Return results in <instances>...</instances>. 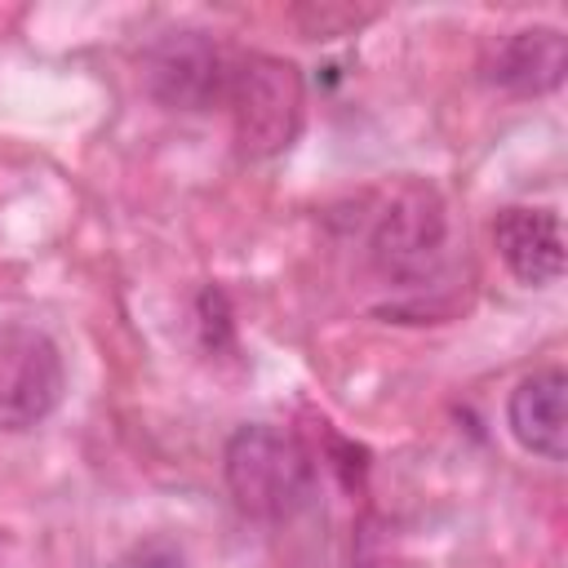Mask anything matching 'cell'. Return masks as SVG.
I'll use <instances>...</instances> for the list:
<instances>
[{"label":"cell","mask_w":568,"mask_h":568,"mask_svg":"<svg viewBox=\"0 0 568 568\" xmlns=\"http://www.w3.org/2000/svg\"><path fill=\"white\" fill-rule=\"evenodd\" d=\"M226 58L222 49L200 36V31H169L164 40H155L146 49L142 75L146 89L178 111H204L213 102H222L226 93Z\"/></svg>","instance_id":"cell-5"},{"label":"cell","mask_w":568,"mask_h":568,"mask_svg":"<svg viewBox=\"0 0 568 568\" xmlns=\"http://www.w3.org/2000/svg\"><path fill=\"white\" fill-rule=\"evenodd\" d=\"M568 71V40L559 27H524L497 40V49L484 62V80L519 93V98H537L564 84Z\"/></svg>","instance_id":"cell-8"},{"label":"cell","mask_w":568,"mask_h":568,"mask_svg":"<svg viewBox=\"0 0 568 568\" xmlns=\"http://www.w3.org/2000/svg\"><path fill=\"white\" fill-rule=\"evenodd\" d=\"M448 209L430 186H399L368 231V262L386 284L417 288L444 271Z\"/></svg>","instance_id":"cell-3"},{"label":"cell","mask_w":568,"mask_h":568,"mask_svg":"<svg viewBox=\"0 0 568 568\" xmlns=\"http://www.w3.org/2000/svg\"><path fill=\"white\" fill-rule=\"evenodd\" d=\"M493 244L506 271L528 288H546L564 275V226L550 209H501L493 217Z\"/></svg>","instance_id":"cell-7"},{"label":"cell","mask_w":568,"mask_h":568,"mask_svg":"<svg viewBox=\"0 0 568 568\" xmlns=\"http://www.w3.org/2000/svg\"><path fill=\"white\" fill-rule=\"evenodd\" d=\"M129 568H186V559L173 546H146V550H138V559Z\"/></svg>","instance_id":"cell-9"},{"label":"cell","mask_w":568,"mask_h":568,"mask_svg":"<svg viewBox=\"0 0 568 568\" xmlns=\"http://www.w3.org/2000/svg\"><path fill=\"white\" fill-rule=\"evenodd\" d=\"M226 493L240 515L262 524L293 519L315 488V462L293 430L280 426H240L222 448Z\"/></svg>","instance_id":"cell-1"},{"label":"cell","mask_w":568,"mask_h":568,"mask_svg":"<svg viewBox=\"0 0 568 568\" xmlns=\"http://www.w3.org/2000/svg\"><path fill=\"white\" fill-rule=\"evenodd\" d=\"M235 129V146L244 160L284 155L306 120V80L297 62L280 53H244L226 67L222 93Z\"/></svg>","instance_id":"cell-2"},{"label":"cell","mask_w":568,"mask_h":568,"mask_svg":"<svg viewBox=\"0 0 568 568\" xmlns=\"http://www.w3.org/2000/svg\"><path fill=\"white\" fill-rule=\"evenodd\" d=\"M506 426L524 453L541 462L568 457V373L559 364L532 368L506 399Z\"/></svg>","instance_id":"cell-6"},{"label":"cell","mask_w":568,"mask_h":568,"mask_svg":"<svg viewBox=\"0 0 568 568\" xmlns=\"http://www.w3.org/2000/svg\"><path fill=\"white\" fill-rule=\"evenodd\" d=\"M67 390L62 351L31 324H0V430L40 426Z\"/></svg>","instance_id":"cell-4"}]
</instances>
